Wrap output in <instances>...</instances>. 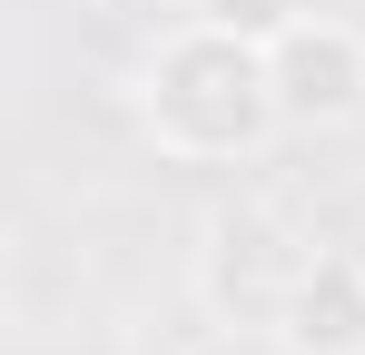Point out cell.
<instances>
[{
	"mask_svg": "<svg viewBox=\"0 0 365 355\" xmlns=\"http://www.w3.org/2000/svg\"><path fill=\"white\" fill-rule=\"evenodd\" d=\"M277 346L287 355H365V257H336V247L306 257L297 296L277 316Z\"/></svg>",
	"mask_w": 365,
	"mask_h": 355,
	"instance_id": "277c9868",
	"label": "cell"
},
{
	"mask_svg": "<svg viewBox=\"0 0 365 355\" xmlns=\"http://www.w3.org/2000/svg\"><path fill=\"white\" fill-rule=\"evenodd\" d=\"M297 10H306V0H207L197 20H217V30H247V40H277Z\"/></svg>",
	"mask_w": 365,
	"mask_h": 355,
	"instance_id": "5b68a950",
	"label": "cell"
},
{
	"mask_svg": "<svg viewBox=\"0 0 365 355\" xmlns=\"http://www.w3.org/2000/svg\"><path fill=\"white\" fill-rule=\"evenodd\" d=\"M138 128L158 138V158L178 168H237L257 158L287 118H277V69L267 40L217 30L187 10L178 30H158V50L138 59Z\"/></svg>",
	"mask_w": 365,
	"mask_h": 355,
	"instance_id": "6da1fadb",
	"label": "cell"
},
{
	"mask_svg": "<svg viewBox=\"0 0 365 355\" xmlns=\"http://www.w3.org/2000/svg\"><path fill=\"white\" fill-rule=\"evenodd\" d=\"M158 10H207V0H158Z\"/></svg>",
	"mask_w": 365,
	"mask_h": 355,
	"instance_id": "52a82bcc",
	"label": "cell"
},
{
	"mask_svg": "<svg viewBox=\"0 0 365 355\" xmlns=\"http://www.w3.org/2000/svg\"><path fill=\"white\" fill-rule=\"evenodd\" d=\"M168 355H247V346H237V326H227V336H187V346H168Z\"/></svg>",
	"mask_w": 365,
	"mask_h": 355,
	"instance_id": "8992f818",
	"label": "cell"
},
{
	"mask_svg": "<svg viewBox=\"0 0 365 355\" xmlns=\"http://www.w3.org/2000/svg\"><path fill=\"white\" fill-rule=\"evenodd\" d=\"M306 257H316V247H306L267 197H227V207H207V227H197V306H207L217 326H237V336H277Z\"/></svg>",
	"mask_w": 365,
	"mask_h": 355,
	"instance_id": "7a4b0ae2",
	"label": "cell"
},
{
	"mask_svg": "<svg viewBox=\"0 0 365 355\" xmlns=\"http://www.w3.org/2000/svg\"><path fill=\"white\" fill-rule=\"evenodd\" d=\"M267 69H277V118L297 138H326V128L365 118V30L336 20V10H297L267 40Z\"/></svg>",
	"mask_w": 365,
	"mask_h": 355,
	"instance_id": "3957f363",
	"label": "cell"
}]
</instances>
